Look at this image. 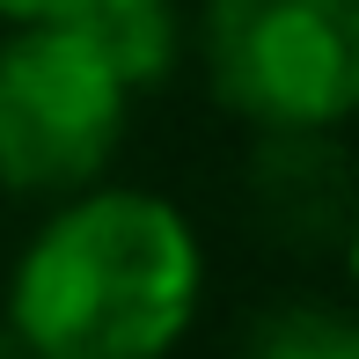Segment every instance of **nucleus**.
Here are the masks:
<instances>
[{"label": "nucleus", "instance_id": "1", "mask_svg": "<svg viewBox=\"0 0 359 359\" xmlns=\"http://www.w3.org/2000/svg\"><path fill=\"white\" fill-rule=\"evenodd\" d=\"M205 257L154 191H81L22 250L8 323L37 359H161L191 330Z\"/></svg>", "mask_w": 359, "mask_h": 359}, {"label": "nucleus", "instance_id": "2", "mask_svg": "<svg viewBox=\"0 0 359 359\" xmlns=\"http://www.w3.org/2000/svg\"><path fill=\"white\" fill-rule=\"evenodd\" d=\"M205 81L264 133H330L359 103V0H205Z\"/></svg>", "mask_w": 359, "mask_h": 359}, {"label": "nucleus", "instance_id": "3", "mask_svg": "<svg viewBox=\"0 0 359 359\" xmlns=\"http://www.w3.org/2000/svg\"><path fill=\"white\" fill-rule=\"evenodd\" d=\"M125 133V88L67 22H22L0 44V184L67 198L103 176Z\"/></svg>", "mask_w": 359, "mask_h": 359}, {"label": "nucleus", "instance_id": "4", "mask_svg": "<svg viewBox=\"0 0 359 359\" xmlns=\"http://www.w3.org/2000/svg\"><path fill=\"white\" fill-rule=\"evenodd\" d=\"M250 184L286 242H337L352 227V169L330 133H264Z\"/></svg>", "mask_w": 359, "mask_h": 359}, {"label": "nucleus", "instance_id": "5", "mask_svg": "<svg viewBox=\"0 0 359 359\" xmlns=\"http://www.w3.org/2000/svg\"><path fill=\"white\" fill-rule=\"evenodd\" d=\"M59 22L118 74V88H154L176 59V15L169 0H74Z\"/></svg>", "mask_w": 359, "mask_h": 359}, {"label": "nucleus", "instance_id": "6", "mask_svg": "<svg viewBox=\"0 0 359 359\" xmlns=\"http://www.w3.org/2000/svg\"><path fill=\"white\" fill-rule=\"evenodd\" d=\"M250 359H359V330L345 308L286 301L250 330Z\"/></svg>", "mask_w": 359, "mask_h": 359}, {"label": "nucleus", "instance_id": "7", "mask_svg": "<svg viewBox=\"0 0 359 359\" xmlns=\"http://www.w3.org/2000/svg\"><path fill=\"white\" fill-rule=\"evenodd\" d=\"M74 0H0V15L8 22H52V15H67Z\"/></svg>", "mask_w": 359, "mask_h": 359}, {"label": "nucleus", "instance_id": "8", "mask_svg": "<svg viewBox=\"0 0 359 359\" xmlns=\"http://www.w3.org/2000/svg\"><path fill=\"white\" fill-rule=\"evenodd\" d=\"M0 359H37V352H29V337H22V330H15V323H8V316H0Z\"/></svg>", "mask_w": 359, "mask_h": 359}]
</instances>
